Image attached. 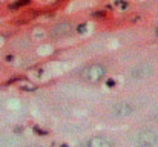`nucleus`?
Listing matches in <instances>:
<instances>
[{
	"label": "nucleus",
	"instance_id": "7",
	"mask_svg": "<svg viewBox=\"0 0 158 147\" xmlns=\"http://www.w3.org/2000/svg\"><path fill=\"white\" fill-rule=\"evenodd\" d=\"M0 147H15V144L8 135H0Z\"/></svg>",
	"mask_w": 158,
	"mask_h": 147
},
{
	"label": "nucleus",
	"instance_id": "4",
	"mask_svg": "<svg viewBox=\"0 0 158 147\" xmlns=\"http://www.w3.org/2000/svg\"><path fill=\"white\" fill-rule=\"evenodd\" d=\"M157 72V64L154 60L141 58L134 61L124 72V77L131 83H143L149 78H152Z\"/></svg>",
	"mask_w": 158,
	"mask_h": 147
},
{
	"label": "nucleus",
	"instance_id": "2",
	"mask_svg": "<svg viewBox=\"0 0 158 147\" xmlns=\"http://www.w3.org/2000/svg\"><path fill=\"white\" fill-rule=\"evenodd\" d=\"M114 71V60L110 57H95L77 66L69 77L85 86H98Z\"/></svg>",
	"mask_w": 158,
	"mask_h": 147
},
{
	"label": "nucleus",
	"instance_id": "6",
	"mask_svg": "<svg viewBox=\"0 0 158 147\" xmlns=\"http://www.w3.org/2000/svg\"><path fill=\"white\" fill-rule=\"evenodd\" d=\"M80 147H118V141L114 135L106 132H95L83 138Z\"/></svg>",
	"mask_w": 158,
	"mask_h": 147
},
{
	"label": "nucleus",
	"instance_id": "8",
	"mask_svg": "<svg viewBox=\"0 0 158 147\" xmlns=\"http://www.w3.org/2000/svg\"><path fill=\"white\" fill-rule=\"evenodd\" d=\"M19 147H48V146L43 144V143H39V141H29V143H25V144H22Z\"/></svg>",
	"mask_w": 158,
	"mask_h": 147
},
{
	"label": "nucleus",
	"instance_id": "5",
	"mask_svg": "<svg viewBox=\"0 0 158 147\" xmlns=\"http://www.w3.org/2000/svg\"><path fill=\"white\" fill-rule=\"evenodd\" d=\"M75 28H77V23L71 17L58 18V20H55L52 25L49 26L48 37L51 40H57V42L58 40H66V39H69L75 32Z\"/></svg>",
	"mask_w": 158,
	"mask_h": 147
},
{
	"label": "nucleus",
	"instance_id": "9",
	"mask_svg": "<svg viewBox=\"0 0 158 147\" xmlns=\"http://www.w3.org/2000/svg\"><path fill=\"white\" fill-rule=\"evenodd\" d=\"M155 37H157V39H158V26H157V28H155Z\"/></svg>",
	"mask_w": 158,
	"mask_h": 147
},
{
	"label": "nucleus",
	"instance_id": "1",
	"mask_svg": "<svg viewBox=\"0 0 158 147\" xmlns=\"http://www.w3.org/2000/svg\"><path fill=\"white\" fill-rule=\"evenodd\" d=\"M143 107L144 104L141 103V98L137 95L114 94L102 100L94 112L98 120L105 121L106 124H118L135 118L143 110Z\"/></svg>",
	"mask_w": 158,
	"mask_h": 147
},
{
	"label": "nucleus",
	"instance_id": "3",
	"mask_svg": "<svg viewBox=\"0 0 158 147\" xmlns=\"http://www.w3.org/2000/svg\"><path fill=\"white\" fill-rule=\"evenodd\" d=\"M126 140L132 147H158V127L154 124H140L127 130Z\"/></svg>",
	"mask_w": 158,
	"mask_h": 147
}]
</instances>
